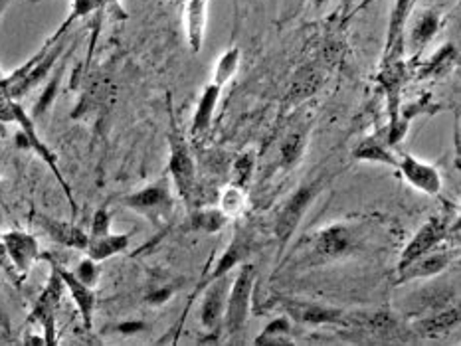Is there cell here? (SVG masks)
Instances as JSON below:
<instances>
[{
  "label": "cell",
  "mask_w": 461,
  "mask_h": 346,
  "mask_svg": "<svg viewBox=\"0 0 461 346\" xmlns=\"http://www.w3.org/2000/svg\"><path fill=\"white\" fill-rule=\"evenodd\" d=\"M173 295H174V287H171V285L155 287L153 291L145 295V303L151 305V306H161L164 303H169Z\"/></svg>",
  "instance_id": "d590c367"
},
{
  "label": "cell",
  "mask_w": 461,
  "mask_h": 346,
  "mask_svg": "<svg viewBox=\"0 0 461 346\" xmlns=\"http://www.w3.org/2000/svg\"><path fill=\"white\" fill-rule=\"evenodd\" d=\"M34 222L48 237H50L52 242L60 244L64 247H70V250L85 252L87 240H90V237H87V232L82 230L77 224L66 222V220H60V217L46 216V214H34Z\"/></svg>",
  "instance_id": "ac0fdd59"
},
{
  "label": "cell",
  "mask_w": 461,
  "mask_h": 346,
  "mask_svg": "<svg viewBox=\"0 0 461 346\" xmlns=\"http://www.w3.org/2000/svg\"><path fill=\"white\" fill-rule=\"evenodd\" d=\"M70 54H72V49H67L66 56H64V62H58L54 75H52L50 79H48V84H46V87L42 89L40 97H38V102H36V103H34V107H32V113H31V115H32L34 119L44 117V115L52 109V105H54V102H56L58 93H60L62 79H64V74H66L67 56H70Z\"/></svg>",
  "instance_id": "f1b7e54d"
},
{
  "label": "cell",
  "mask_w": 461,
  "mask_h": 346,
  "mask_svg": "<svg viewBox=\"0 0 461 346\" xmlns=\"http://www.w3.org/2000/svg\"><path fill=\"white\" fill-rule=\"evenodd\" d=\"M459 62V48L456 44H444L438 52L426 59L424 64H420V69L416 72L418 79H441L454 72V67Z\"/></svg>",
  "instance_id": "603a6c76"
},
{
  "label": "cell",
  "mask_w": 461,
  "mask_h": 346,
  "mask_svg": "<svg viewBox=\"0 0 461 346\" xmlns=\"http://www.w3.org/2000/svg\"><path fill=\"white\" fill-rule=\"evenodd\" d=\"M240 59H242L240 48L226 49V52L218 58V62H216L212 82H214L216 85H220V87H224L226 84H228L230 79H232L234 75H236V72H238Z\"/></svg>",
  "instance_id": "4dcf8cb0"
},
{
  "label": "cell",
  "mask_w": 461,
  "mask_h": 346,
  "mask_svg": "<svg viewBox=\"0 0 461 346\" xmlns=\"http://www.w3.org/2000/svg\"><path fill=\"white\" fill-rule=\"evenodd\" d=\"M278 309L288 315L293 323L311 324V326H349L350 319L347 313L337 306H331L319 301L296 299V297H278Z\"/></svg>",
  "instance_id": "52a82bcc"
},
{
  "label": "cell",
  "mask_w": 461,
  "mask_h": 346,
  "mask_svg": "<svg viewBox=\"0 0 461 346\" xmlns=\"http://www.w3.org/2000/svg\"><path fill=\"white\" fill-rule=\"evenodd\" d=\"M228 289H230L228 275L218 277V279L210 281L202 289L204 293L200 301L199 319H200L202 329L208 334H214V341L222 334V321H224L226 299H228Z\"/></svg>",
  "instance_id": "7c38bea8"
},
{
  "label": "cell",
  "mask_w": 461,
  "mask_h": 346,
  "mask_svg": "<svg viewBox=\"0 0 461 346\" xmlns=\"http://www.w3.org/2000/svg\"><path fill=\"white\" fill-rule=\"evenodd\" d=\"M111 222H113V214L110 210V206H100L92 217V230L87 234V237H100V235L110 234Z\"/></svg>",
  "instance_id": "e575fe53"
},
{
  "label": "cell",
  "mask_w": 461,
  "mask_h": 346,
  "mask_svg": "<svg viewBox=\"0 0 461 346\" xmlns=\"http://www.w3.org/2000/svg\"><path fill=\"white\" fill-rule=\"evenodd\" d=\"M72 273L80 279L82 283H85L87 287H95L100 285V279H102V267H100V262L92 260V257H85V260H82L80 263L75 265V270H72Z\"/></svg>",
  "instance_id": "836d02e7"
},
{
  "label": "cell",
  "mask_w": 461,
  "mask_h": 346,
  "mask_svg": "<svg viewBox=\"0 0 461 346\" xmlns=\"http://www.w3.org/2000/svg\"><path fill=\"white\" fill-rule=\"evenodd\" d=\"M113 329H115V333H120L123 336H135V334L146 331V324L141 321H123L120 324H115Z\"/></svg>",
  "instance_id": "8d00e7d4"
},
{
  "label": "cell",
  "mask_w": 461,
  "mask_h": 346,
  "mask_svg": "<svg viewBox=\"0 0 461 346\" xmlns=\"http://www.w3.org/2000/svg\"><path fill=\"white\" fill-rule=\"evenodd\" d=\"M459 250H434L426 255L418 257L412 263H408L406 267L398 270V279L396 283H410L416 279H428V277H436L439 273H444L448 267L457 260Z\"/></svg>",
  "instance_id": "e0dca14e"
},
{
  "label": "cell",
  "mask_w": 461,
  "mask_h": 346,
  "mask_svg": "<svg viewBox=\"0 0 461 346\" xmlns=\"http://www.w3.org/2000/svg\"><path fill=\"white\" fill-rule=\"evenodd\" d=\"M416 0H395L388 18V30L385 40V54H382L380 67L396 64L404 59L406 52V26L414 13Z\"/></svg>",
  "instance_id": "8fae6325"
},
{
  "label": "cell",
  "mask_w": 461,
  "mask_h": 346,
  "mask_svg": "<svg viewBox=\"0 0 461 346\" xmlns=\"http://www.w3.org/2000/svg\"><path fill=\"white\" fill-rule=\"evenodd\" d=\"M352 156H355V161H360V163H378L392 168H396L398 164L396 146H390L386 143V137L382 138L380 135L362 138L355 151H352Z\"/></svg>",
  "instance_id": "44dd1931"
},
{
  "label": "cell",
  "mask_w": 461,
  "mask_h": 346,
  "mask_svg": "<svg viewBox=\"0 0 461 346\" xmlns=\"http://www.w3.org/2000/svg\"><path fill=\"white\" fill-rule=\"evenodd\" d=\"M0 267H3V270H4L8 275H11L14 281H21V279H18L16 270H14L13 263H11V257H8V253H6V247H4L3 240H0Z\"/></svg>",
  "instance_id": "74e56055"
},
{
  "label": "cell",
  "mask_w": 461,
  "mask_h": 346,
  "mask_svg": "<svg viewBox=\"0 0 461 346\" xmlns=\"http://www.w3.org/2000/svg\"><path fill=\"white\" fill-rule=\"evenodd\" d=\"M325 182L327 178L323 174L313 178L309 182H303L297 191L281 204L276 214V220H273V235H276V240L281 247H286L293 234L297 232L303 217H306L309 208L315 202V198L323 192V188H325Z\"/></svg>",
  "instance_id": "5b68a950"
},
{
  "label": "cell",
  "mask_w": 461,
  "mask_h": 346,
  "mask_svg": "<svg viewBox=\"0 0 461 346\" xmlns=\"http://www.w3.org/2000/svg\"><path fill=\"white\" fill-rule=\"evenodd\" d=\"M365 244V230L359 224L335 222L315 232L309 240L307 265H325L347 260Z\"/></svg>",
  "instance_id": "7a4b0ae2"
},
{
  "label": "cell",
  "mask_w": 461,
  "mask_h": 346,
  "mask_svg": "<svg viewBox=\"0 0 461 346\" xmlns=\"http://www.w3.org/2000/svg\"><path fill=\"white\" fill-rule=\"evenodd\" d=\"M174 3H179V4H182V3H184V0H174Z\"/></svg>",
  "instance_id": "b9f144b4"
},
{
  "label": "cell",
  "mask_w": 461,
  "mask_h": 346,
  "mask_svg": "<svg viewBox=\"0 0 461 346\" xmlns=\"http://www.w3.org/2000/svg\"><path fill=\"white\" fill-rule=\"evenodd\" d=\"M0 240H3L6 247V253L11 257V263L18 273V279L22 281L32 271V267L42 260L40 244H38L32 234L24 230H8L0 235Z\"/></svg>",
  "instance_id": "4fadbf2b"
},
{
  "label": "cell",
  "mask_w": 461,
  "mask_h": 346,
  "mask_svg": "<svg viewBox=\"0 0 461 346\" xmlns=\"http://www.w3.org/2000/svg\"><path fill=\"white\" fill-rule=\"evenodd\" d=\"M258 271L253 263H242L240 270L234 277L228 289V299H226L222 333L232 344L244 341V334L248 329L250 313H252V297L256 289Z\"/></svg>",
  "instance_id": "3957f363"
},
{
  "label": "cell",
  "mask_w": 461,
  "mask_h": 346,
  "mask_svg": "<svg viewBox=\"0 0 461 346\" xmlns=\"http://www.w3.org/2000/svg\"><path fill=\"white\" fill-rule=\"evenodd\" d=\"M439 28H441V14L438 10L424 8L416 16L414 24H412L410 32L406 34V48L412 52V59H414V62L421 56V52L434 42Z\"/></svg>",
  "instance_id": "d6986e66"
},
{
  "label": "cell",
  "mask_w": 461,
  "mask_h": 346,
  "mask_svg": "<svg viewBox=\"0 0 461 346\" xmlns=\"http://www.w3.org/2000/svg\"><path fill=\"white\" fill-rule=\"evenodd\" d=\"M220 85H216L214 82H210L202 89V95L199 99V105L194 109V117H192V125L191 131L194 138H202L206 133L210 131L212 127V119H214V111L216 105H218V99L222 95Z\"/></svg>",
  "instance_id": "7402d4cb"
},
{
  "label": "cell",
  "mask_w": 461,
  "mask_h": 346,
  "mask_svg": "<svg viewBox=\"0 0 461 346\" xmlns=\"http://www.w3.org/2000/svg\"><path fill=\"white\" fill-rule=\"evenodd\" d=\"M182 8L186 42L194 54H199L204 46L206 24H208V0H184Z\"/></svg>",
  "instance_id": "ffe728a7"
},
{
  "label": "cell",
  "mask_w": 461,
  "mask_h": 346,
  "mask_svg": "<svg viewBox=\"0 0 461 346\" xmlns=\"http://www.w3.org/2000/svg\"><path fill=\"white\" fill-rule=\"evenodd\" d=\"M307 137L309 129L306 125H301L293 129V131L283 138V143L279 146V161L283 168H293L301 161L307 148Z\"/></svg>",
  "instance_id": "83f0119b"
},
{
  "label": "cell",
  "mask_w": 461,
  "mask_h": 346,
  "mask_svg": "<svg viewBox=\"0 0 461 346\" xmlns=\"http://www.w3.org/2000/svg\"><path fill=\"white\" fill-rule=\"evenodd\" d=\"M406 79V66L404 59H400L396 64H390L386 67H380L378 82L386 89V105H388V115L390 121L386 127V143L392 146V138H395L398 119H400V107H402V85H404Z\"/></svg>",
  "instance_id": "2e32d148"
},
{
  "label": "cell",
  "mask_w": 461,
  "mask_h": 346,
  "mask_svg": "<svg viewBox=\"0 0 461 346\" xmlns=\"http://www.w3.org/2000/svg\"><path fill=\"white\" fill-rule=\"evenodd\" d=\"M396 168L400 174L404 176V181L416 188V191L424 192L428 196H438L441 192V174L434 164H428L424 161H420L418 156L410 155V153H398V164Z\"/></svg>",
  "instance_id": "9a60e30c"
},
{
  "label": "cell",
  "mask_w": 461,
  "mask_h": 346,
  "mask_svg": "<svg viewBox=\"0 0 461 346\" xmlns=\"http://www.w3.org/2000/svg\"><path fill=\"white\" fill-rule=\"evenodd\" d=\"M456 226H459V224L457 222L451 224V220L446 216H431L430 220L421 226L414 235H412V240L408 242L404 252H402V255H400L398 270H402V267H406L408 263L418 260V257L438 250V247L451 235V230H454Z\"/></svg>",
  "instance_id": "ba28073f"
},
{
  "label": "cell",
  "mask_w": 461,
  "mask_h": 346,
  "mask_svg": "<svg viewBox=\"0 0 461 346\" xmlns=\"http://www.w3.org/2000/svg\"><path fill=\"white\" fill-rule=\"evenodd\" d=\"M311 3H313V6H315L317 10H321V8H325L331 3V0H311Z\"/></svg>",
  "instance_id": "ab89813d"
},
{
  "label": "cell",
  "mask_w": 461,
  "mask_h": 346,
  "mask_svg": "<svg viewBox=\"0 0 461 346\" xmlns=\"http://www.w3.org/2000/svg\"><path fill=\"white\" fill-rule=\"evenodd\" d=\"M42 257L56 265V270H58V273H60L62 281H64L66 291L70 293L75 309L82 316V323L85 326V331H92L93 329V316H95V309H97V293H95L93 287H87L85 283H82L72 273V270H67V267H64L62 263H58L50 253H42Z\"/></svg>",
  "instance_id": "5bb4252c"
},
{
  "label": "cell",
  "mask_w": 461,
  "mask_h": 346,
  "mask_svg": "<svg viewBox=\"0 0 461 346\" xmlns=\"http://www.w3.org/2000/svg\"><path fill=\"white\" fill-rule=\"evenodd\" d=\"M166 141H169V166H166V174L171 176L173 188L181 200L192 208L196 196V164L192 151L186 138L179 131H174V127L166 135Z\"/></svg>",
  "instance_id": "8992f818"
},
{
  "label": "cell",
  "mask_w": 461,
  "mask_h": 346,
  "mask_svg": "<svg viewBox=\"0 0 461 346\" xmlns=\"http://www.w3.org/2000/svg\"><path fill=\"white\" fill-rule=\"evenodd\" d=\"M230 217L226 216L220 206L218 208H200V210H191L189 216V230L191 232H202V234H218L222 232Z\"/></svg>",
  "instance_id": "4316f807"
},
{
  "label": "cell",
  "mask_w": 461,
  "mask_h": 346,
  "mask_svg": "<svg viewBox=\"0 0 461 346\" xmlns=\"http://www.w3.org/2000/svg\"><path fill=\"white\" fill-rule=\"evenodd\" d=\"M459 306H448V309H441L434 315L426 316V319H420L414 329L416 333H420V336L424 339H439V336H446L448 333H451L459 324Z\"/></svg>",
  "instance_id": "cb8c5ba5"
},
{
  "label": "cell",
  "mask_w": 461,
  "mask_h": 346,
  "mask_svg": "<svg viewBox=\"0 0 461 346\" xmlns=\"http://www.w3.org/2000/svg\"><path fill=\"white\" fill-rule=\"evenodd\" d=\"M252 253H253V234H252V230H250L248 226L238 224L236 230H234L230 245L226 247L224 253L220 255V260L216 262L212 273L202 277V281L199 283V287H196V291L191 295V301L210 281L218 279V277H222V275H230L232 270H236V267H240L242 263H246V260H248Z\"/></svg>",
  "instance_id": "30bf717a"
},
{
  "label": "cell",
  "mask_w": 461,
  "mask_h": 346,
  "mask_svg": "<svg viewBox=\"0 0 461 346\" xmlns=\"http://www.w3.org/2000/svg\"><path fill=\"white\" fill-rule=\"evenodd\" d=\"M0 121L18 125V129H21V133H18V141H22L26 148L34 151L38 156H40V161H44V164L50 168L52 174L56 176L58 184L62 186L67 202H70V206H72V212L75 214L77 204H75V198H74V192H72V186L67 184V181L60 171V164H58L56 153L42 141L40 135H38L36 119L31 113H28L21 103H18V99L4 95V97H0Z\"/></svg>",
  "instance_id": "6da1fadb"
},
{
  "label": "cell",
  "mask_w": 461,
  "mask_h": 346,
  "mask_svg": "<svg viewBox=\"0 0 461 346\" xmlns=\"http://www.w3.org/2000/svg\"><path fill=\"white\" fill-rule=\"evenodd\" d=\"M117 3H120V0H72L70 14H67L66 22L60 28H58V32L54 34V38H60V36L67 34V30L72 28L75 20L90 16V14L97 13V10H102V8L110 6V4H117Z\"/></svg>",
  "instance_id": "f546056e"
},
{
  "label": "cell",
  "mask_w": 461,
  "mask_h": 346,
  "mask_svg": "<svg viewBox=\"0 0 461 346\" xmlns=\"http://www.w3.org/2000/svg\"><path fill=\"white\" fill-rule=\"evenodd\" d=\"M352 8H355V0H342V14L349 16L352 13Z\"/></svg>",
  "instance_id": "f35d334b"
},
{
  "label": "cell",
  "mask_w": 461,
  "mask_h": 346,
  "mask_svg": "<svg viewBox=\"0 0 461 346\" xmlns=\"http://www.w3.org/2000/svg\"><path fill=\"white\" fill-rule=\"evenodd\" d=\"M244 206H246V191L234 184L226 186L220 198V210L228 217H238L244 212Z\"/></svg>",
  "instance_id": "d6a6232c"
},
{
  "label": "cell",
  "mask_w": 461,
  "mask_h": 346,
  "mask_svg": "<svg viewBox=\"0 0 461 346\" xmlns=\"http://www.w3.org/2000/svg\"><path fill=\"white\" fill-rule=\"evenodd\" d=\"M131 237H133L131 232L129 234L110 232V234L100 235V237H90V240H87L85 253H87V257H92V260L102 263L117 253H123L127 247H129Z\"/></svg>",
  "instance_id": "d4e9b609"
},
{
  "label": "cell",
  "mask_w": 461,
  "mask_h": 346,
  "mask_svg": "<svg viewBox=\"0 0 461 346\" xmlns=\"http://www.w3.org/2000/svg\"><path fill=\"white\" fill-rule=\"evenodd\" d=\"M6 123H3V121H0V141H3V138H6Z\"/></svg>",
  "instance_id": "60d3db41"
},
{
  "label": "cell",
  "mask_w": 461,
  "mask_h": 346,
  "mask_svg": "<svg viewBox=\"0 0 461 346\" xmlns=\"http://www.w3.org/2000/svg\"><path fill=\"white\" fill-rule=\"evenodd\" d=\"M52 265V273H50V279H48L44 291L38 297L36 303H34V309L31 313V323H38L42 326L44 331V341L46 344H58L56 339V311L58 306H60L62 301V295H64V281L60 273H58L56 265L50 262Z\"/></svg>",
  "instance_id": "9c48e42d"
},
{
  "label": "cell",
  "mask_w": 461,
  "mask_h": 346,
  "mask_svg": "<svg viewBox=\"0 0 461 346\" xmlns=\"http://www.w3.org/2000/svg\"><path fill=\"white\" fill-rule=\"evenodd\" d=\"M253 171H256V155H253L252 151L240 155L236 158V163H234V166H232L230 184L238 186V188H244V191H246V188L252 182Z\"/></svg>",
  "instance_id": "1f68e13d"
},
{
  "label": "cell",
  "mask_w": 461,
  "mask_h": 346,
  "mask_svg": "<svg viewBox=\"0 0 461 346\" xmlns=\"http://www.w3.org/2000/svg\"><path fill=\"white\" fill-rule=\"evenodd\" d=\"M253 344H260V346L296 344V339H293V321L288 315L276 316V319H271L266 326H263V331L260 333V336H256Z\"/></svg>",
  "instance_id": "484cf974"
},
{
  "label": "cell",
  "mask_w": 461,
  "mask_h": 346,
  "mask_svg": "<svg viewBox=\"0 0 461 346\" xmlns=\"http://www.w3.org/2000/svg\"><path fill=\"white\" fill-rule=\"evenodd\" d=\"M367 3H370V0H367ZM367 3H365V4H367Z\"/></svg>",
  "instance_id": "7bdbcfd3"
},
{
  "label": "cell",
  "mask_w": 461,
  "mask_h": 346,
  "mask_svg": "<svg viewBox=\"0 0 461 346\" xmlns=\"http://www.w3.org/2000/svg\"><path fill=\"white\" fill-rule=\"evenodd\" d=\"M173 191L174 188L171 182V176L164 173L163 176L156 178L155 182L121 196L117 202L127 208V210L143 216L145 220H149L153 226H163L164 222L171 220V216L174 212Z\"/></svg>",
  "instance_id": "277c9868"
}]
</instances>
